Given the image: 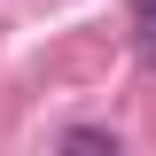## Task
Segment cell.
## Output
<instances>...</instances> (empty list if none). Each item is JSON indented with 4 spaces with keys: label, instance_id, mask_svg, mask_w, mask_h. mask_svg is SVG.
<instances>
[{
    "label": "cell",
    "instance_id": "6da1fadb",
    "mask_svg": "<svg viewBox=\"0 0 156 156\" xmlns=\"http://www.w3.org/2000/svg\"><path fill=\"white\" fill-rule=\"evenodd\" d=\"M62 148H86V156H117V133H94V125H78V133H62Z\"/></svg>",
    "mask_w": 156,
    "mask_h": 156
},
{
    "label": "cell",
    "instance_id": "7a4b0ae2",
    "mask_svg": "<svg viewBox=\"0 0 156 156\" xmlns=\"http://www.w3.org/2000/svg\"><path fill=\"white\" fill-rule=\"evenodd\" d=\"M133 31H140V55L156 62V0H133Z\"/></svg>",
    "mask_w": 156,
    "mask_h": 156
}]
</instances>
